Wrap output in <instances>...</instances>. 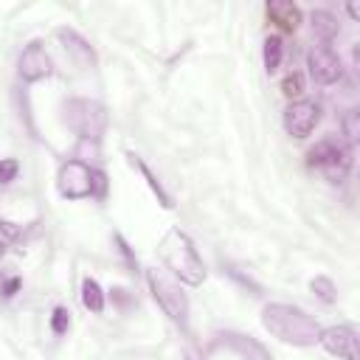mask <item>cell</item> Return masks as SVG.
<instances>
[{"mask_svg": "<svg viewBox=\"0 0 360 360\" xmlns=\"http://www.w3.org/2000/svg\"><path fill=\"white\" fill-rule=\"evenodd\" d=\"M262 326L273 338L290 346H315L321 335V326L315 323V318H309L304 309L292 304H267L262 309Z\"/></svg>", "mask_w": 360, "mask_h": 360, "instance_id": "cell-1", "label": "cell"}, {"mask_svg": "<svg viewBox=\"0 0 360 360\" xmlns=\"http://www.w3.org/2000/svg\"><path fill=\"white\" fill-rule=\"evenodd\" d=\"M160 256L166 267L188 287H200L205 281V264L191 242V236L180 228H169V233L160 239Z\"/></svg>", "mask_w": 360, "mask_h": 360, "instance_id": "cell-2", "label": "cell"}, {"mask_svg": "<svg viewBox=\"0 0 360 360\" xmlns=\"http://www.w3.org/2000/svg\"><path fill=\"white\" fill-rule=\"evenodd\" d=\"M65 124L87 143H98L107 129V110L90 98H68L65 101Z\"/></svg>", "mask_w": 360, "mask_h": 360, "instance_id": "cell-3", "label": "cell"}, {"mask_svg": "<svg viewBox=\"0 0 360 360\" xmlns=\"http://www.w3.org/2000/svg\"><path fill=\"white\" fill-rule=\"evenodd\" d=\"M146 284H149L152 298L158 301V307H160L174 323L186 326V323H188V298H186V292L180 290V284L172 281V278H169L166 273H160L158 267H149V270H146Z\"/></svg>", "mask_w": 360, "mask_h": 360, "instance_id": "cell-4", "label": "cell"}, {"mask_svg": "<svg viewBox=\"0 0 360 360\" xmlns=\"http://www.w3.org/2000/svg\"><path fill=\"white\" fill-rule=\"evenodd\" d=\"M309 166L321 169L329 183H343L352 172V149L340 141H332V138L318 141L309 149Z\"/></svg>", "mask_w": 360, "mask_h": 360, "instance_id": "cell-5", "label": "cell"}, {"mask_svg": "<svg viewBox=\"0 0 360 360\" xmlns=\"http://www.w3.org/2000/svg\"><path fill=\"white\" fill-rule=\"evenodd\" d=\"M56 188L65 200H84L90 197L93 191V169L79 160V158H70L59 166V174H56Z\"/></svg>", "mask_w": 360, "mask_h": 360, "instance_id": "cell-6", "label": "cell"}, {"mask_svg": "<svg viewBox=\"0 0 360 360\" xmlns=\"http://www.w3.org/2000/svg\"><path fill=\"white\" fill-rule=\"evenodd\" d=\"M307 70L315 84H335L343 79V59L329 45H312L307 51Z\"/></svg>", "mask_w": 360, "mask_h": 360, "instance_id": "cell-7", "label": "cell"}, {"mask_svg": "<svg viewBox=\"0 0 360 360\" xmlns=\"http://www.w3.org/2000/svg\"><path fill=\"white\" fill-rule=\"evenodd\" d=\"M17 73L22 82H39V79H48L53 73V62H51L42 42L34 39L22 48V53L17 59Z\"/></svg>", "mask_w": 360, "mask_h": 360, "instance_id": "cell-8", "label": "cell"}, {"mask_svg": "<svg viewBox=\"0 0 360 360\" xmlns=\"http://www.w3.org/2000/svg\"><path fill=\"white\" fill-rule=\"evenodd\" d=\"M321 121V104L315 101H292L287 110H284V129L292 135V138H307Z\"/></svg>", "mask_w": 360, "mask_h": 360, "instance_id": "cell-9", "label": "cell"}, {"mask_svg": "<svg viewBox=\"0 0 360 360\" xmlns=\"http://www.w3.org/2000/svg\"><path fill=\"white\" fill-rule=\"evenodd\" d=\"M318 343L338 360H357V332L354 326H329V329H321L318 335Z\"/></svg>", "mask_w": 360, "mask_h": 360, "instance_id": "cell-10", "label": "cell"}, {"mask_svg": "<svg viewBox=\"0 0 360 360\" xmlns=\"http://www.w3.org/2000/svg\"><path fill=\"white\" fill-rule=\"evenodd\" d=\"M217 343H222L225 349H231V352H236L239 357H245V360H273L270 357V352L256 340V338H250V335H242V332H219L217 335Z\"/></svg>", "mask_w": 360, "mask_h": 360, "instance_id": "cell-11", "label": "cell"}, {"mask_svg": "<svg viewBox=\"0 0 360 360\" xmlns=\"http://www.w3.org/2000/svg\"><path fill=\"white\" fill-rule=\"evenodd\" d=\"M56 37H59V42L65 45V51H68L79 65H84V68H96V65H98V56H96L93 45H90L76 28H59Z\"/></svg>", "mask_w": 360, "mask_h": 360, "instance_id": "cell-12", "label": "cell"}, {"mask_svg": "<svg viewBox=\"0 0 360 360\" xmlns=\"http://www.w3.org/2000/svg\"><path fill=\"white\" fill-rule=\"evenodd\" d=\"M267 20L276 22L281 31H295L298 22H301V8L295 3H287V0H278V3H267Z\"/></svg>", "mask_w": 360, "mask_h": 360, "instance_id": "cell-13", "label": "cell"}, {"mask_svg": "<svg viewBox=\"0 0 360 360\" xmlns=\"http://www.w3.org/2000/svg\"><path fill=\"white\" fill-rule=\"evenodd\" d=\"M309 25H312V34H315L323 45H329V42L340 34V22H338V17H335L332 11H326V8L312 11V14H309Z\"/></svg>", "mask_w": 360, "mask_h": 360, "instance_id": "cell-14", "label": "cell"}, {"mask_svg": "<svg viewBox=\"0 0 360 360\" xmlns=\"http://www.w3.org/2000/svg\"><path fill=\"white\" fill-rule=\"evenodd\" d=\"M82 304H84V309H90L93 315H101V312H104V304H107L101 284H98L96 278H90V276L82 278Z\"/></svg>", "mask_w": 360, "mask_h": 360, "instance_id": "cell-15", "label": "cell"}, {"mask_svg": "<svg viewBox=\"0 0 360 360\" xmlns=\"http://www.w3.org/2000/svg\"><path fill=\"white\" fill-rule=\"evenodd\" d=\"M129 163H132V166H135V169H138V172L143 174V180H146V186H149V188H152V194H155V197L160 200V205H166V208H172V197L166 194V188H163V183H160V180H158V177L152 174V169H149V166H146V163H143V160H141V158H138L135 152H129Z\"/></svg>", "mask_w": 360, "mask_h": 360, "instance_id": "cell-16", "label": "cell"}, {"mask_svg": "<svg viewBox=\"0 0 360 360\" xmlns=\"http://www.w3.org/2000/svg\"><path fill=\"white\" fill-rule=\"evenodd\" d=\"M262 59H264V70L267 73H276L281 68V59H284V42H281V37H267L264 39Z\"/></svg>", "mask_w": 360, "mask_h": 360, "instance_id": "cell-17", "label": "cell"}, {"mask_svg": "<svg viewBox=\"0 0 360 360\" xmlns=\"http://www.w3.org/2000/svg\"><path fill=\"white\" fill-rule=\"evenodd\" d=\"M340 132L346 138V146L357 143V135H360V112L354 107L343 110V115H340Z\"/></svg>", "mask_w": 360, "mask_h": 360, "instance_id": "cell-18", "label": "cell"}, {"mask_svg": "<svg viewBox=\"0 0 360 360\" xmlns=\"http://www.w3.org/2000/svg\"><path fill=\"white\" fill-rule=\"evenodd\" d=\"M309 287H312V292H315V295H318L323 304H335L338 290H335L332 278H326V276H315V278L309 281Z\"/></svg>", "mask_w": 360, "mask_h": 360, "instance_id": "cell-19", "label": "cell"}, {"mask_svg": "<svg viewBox=\"0 0 360 360\" xmlns=\"http://www.w3.org/2000/svg\"><path fill=\"white\" fill-rule=\"evenodd\" d=\"M281 90H284V96H290V98L301 96V93H304V73H298V70L287 73L284 82H281Z\"/></svg>", "mask_w": 360, "mask_h": 360, "instance_id": "cell-20", "label": "cell"}, {"mask_svg": "<svg viewBox=\"0 0 360 360\" xmlns=\"http://www.w3.org/2000/svg\"><path fill=\"white\" fill-rule=\"evenodd\" d=\"M68 326H70V312H68V307H53V315H51V329H53V335H65Z\"/></svg>", "mask_w": 360, "mask_h": 360, "instance_id": "cell-21", "label": "cell"}, {"mask_svg": "<svg viewBox=\"0 0 360 360\" xmlns=\"http://www.w3.org/2000/svg\"><path fill=\"white\" fill-rule=\"evenodd\" d=\"M17 172H20V163H17L14 158L0 160V183H11V180L17 177Z\"/></svg>", "mask_w": 360, "mask_h": 360, "instance_id": "cell-22", "label": "cell"}, {"mask_svg": "<svg viewBox=\"0 0 360 360\" xmlns=\"http://www.w3.org/2000/svg\"><path fill=\"white\" fill-rule=\"evenodd\" d=\"M104 194H107V174L93 169V191H90V197H104Z\"/></svg>", "mask_w": 360, "mask_h": 360, "instance_id": "cell-23", "label": "cell"}, {"mask_svg": "<svg viewBox=\"0 0 360 360\" xmlns=\"http://www.w3.org/2000/svg\"><path fill=\"white\" fill-rule=\"evenodd\" d=\"M0 231H3L8 239H17V236H20V228H14V222H6V219H0Z\"/></svg>", "mask_w": 360, "mask_h": 360, "instance_id": "cell-24", "label": "cell"}, {"mask_svg": "<svg viewBox=\"0 0 360 360\" xmlns=\"http://www.w3.org/2000/svg\"><path fill=\"white\" fill-rule=\"evenodd\" d=\"M17 290H20V278H8V281H6V287H3V295H6V298H11Z\"/></svg>", "mask_w": 360, "mask_h": 360, "instance_id": "cell-25", "label": "cell"}, {"mask_svg": "<svg viewBox=\"0 0 360 360\" xmlns=\"http://www.w3.org/2000/svg\"><path fill=\"white\" fill-rule=\"evenodd\" d=\"M3 253H6V248H3V242H0V256H3Z\"/></svg>", "mask_w": 360, "mask_h": 360, "instance_id": "cell-26", "label": "cell"}]
</instances>
